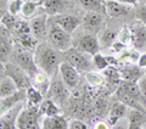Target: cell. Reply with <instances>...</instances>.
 I'll return each mask as SVG.
<instances>
[{
  "label": "cell",
  "instance_id": "1",
  "mask_svg": "<svg viewBox=\"0 0 146 129\" xmlns=\"http://www.w3.org/2000/svg\"><path fill=\"white\" fill-rule=\"evenodd\" d=\"M58 51L60 50L55 49L52 45L50 47L48 44H40L35 49V55H34L35 62L45 74L55 76L56 72L60 70L61 56Z\"/></svg>",
  "mask_w": 146,
  "mask_h": 129
},
{
  "label": "cell",
  "instance_id": "2",
  "mask_svg": "<svg viewBox=\"0 0 146 129\" xmlns=\"http://www.w3.org/2000/svg\"><path fill=\"white\" fill-rule=\"evenodd\" d=\"M48 38L50 41V45H52L55 49L60 50V51H66L72 45L71 33L66 32L61 26H58L54 21L49 25Z\"/></svg>",
  "mask_w": 146,
  "mask_h": 129
},
{
  "label": "cell",
  "instance_id": "3",
  "mask_svg": "<svg viewBox=\"0 0 146 129\" xmlns=\"http://www.w3.org/2000/svg\"><path fill=\"white\" fill-rule=\"evenodd\" d=\"M15 60L17 66L25 70L29 76L35 77V74L38 73V64L35 62V59H33V55L31 54V50L18 44L15 48Z\"/></svg>",
  "mask_w": 146,
  "mask_h": 129
},
{
  "label": "cell",
  "instance_id": "4",
  "mask_svg": "<svg viewBox=\"0 0 146 129\" xmlns=\"http://www.w3.org/2000/svg\"><path fill=\"white\" fill-rule=\"evenodd\" d=\"M36 105L28 106L23 108L16 121V128L18 129H36L42 128L39 126V112L35 108Z\"/></svg>",
  "mask_w": 146,
  "mask_h": 129
},
{
  "label": "cell",
  "instance_id": "5",
  "mask_svg": "<svg viewBox=\"0 0 146 129\" xmlns=\"http://www.w3.org/2000/svg\"><path fill=\"white\" fill-rule=\"evenodd\" d=\"M65 53V60L76 67L78 71H89L91 68V61L88 59V54L82 51L78 48H70Z\"/></svg>",
  "mask_w": 146,
  "mask_h": 129
},
{
  "label": "cell",
  "instance_id": "6",
  "mask_svg": "<svg viewBox=\"0 0 146 129\" xmlns=\"http://www.w3.org/2000/svg\"><path fill=\"white\" fill-rule=\"evenodd\" d=\"M67 88L68 86L65 84V82L62 79H54V82L50 84L48 90L49 99L52 100L58 106H63L66 104L68 96H70Z\"/></svg>",
  "mask_w": 146,
  "mask_h": 129
},
{
  "label": "cell",
  "instance_id": "7",
  "mask_svg": "<svg viewBox=\"0 0 146 129\" xmlns=\"http://www.w3.org/2000/svg\"><path fill=\"white\" fill-rule=\"evenodd\" d=\"M76 48H78L85 54L94 56V55H96L100 51V43L98 38L95 37V34L86 33L76 40Z\"/></svg>",
  "mask_w": 146,
  "mask_h": 129
},
{
  "label": "cell",
  "instance_id": "8",
  "mask_svg": "<svg viewBox=\"0 0 146 129\" xmlns=\"http://www.w3.org/2000/svg\"><path fill=\"white\" fill-rule=\"evenodd\" d=\"M60 76L61 79L65 82V84L68 86V89H74L79 83V71L76 67H73L71 63L66 62H61L60 64Z\"/></svg>",
  "mask_w": 146,
  "mask_h": 129
},
{
  "label": "cell",
  "instance_id": "9",
  "mask_svg": "<svg viewBox=\"0 0 146 129\" xmlns=\"http://www.w3.org/2000/svg\"><path fill=\"white\" fill-rule=\"evenodd\" d=\"M23 110V104L18 102L10 110H7L5 113H1V121H0V127L1 129H15L16 128V121L20 116L21 111Z\"/></svg>",
  "mask_w": 146,
  "mask_h": 129
},
{
  "label": "cell",
  "instance_id": "10",
  "mask_svg": "<svg viewBox=\"0 0 146 129\" xmlns=\"http://www.w3.org/2000/svg\"><path fill=\"white\" fill-rule=\"evenodd\" d=\"M102 23H104L102 13L96 11H88L83 18V26L85 31H88L89 33H93V34L99 33L100 29H101Z\"/></svg>",
  "mask_w": 146,
  "mask_h": 129
},
{
  "label": "cell",
  "instance_id": "11",
  "mask_svg": "<svg viewBox=\"0 0 146 129\" xmlns=\"http://www.w3.org/2000/svg\"><path fill=\"white\" fill-rule=\"evenodd\" d=\"M52 21L56 22L58 26H61L66 32H68V33H71V34L78 28V26L83 22V20H80L79 17L71 16V15H57L52 18Z\"/></svg>",
  "mask_w": 146,
  "mask_h": 129
},
{
  "label": "cell",
  "instance_id": "12",
  "mask_svg": "<svg viewBox=\"0 0 146 129\" xmlns=\"http://www.w3.org/2000/svg\"><path fill=\"white\" fill-rule=\"evenodd\" d=\"M27 91H25V89H20L17 90L16 93H13L5 98H1V102H0V112L5 113L7 110H10L11 107H13L15 105H17L18 102L23 101L26 99Z\"/></svg>",
  "mask_w": 146,
  "mask_h": 129
},
{
  "label": "cell",
  "instance_id": "13",
  "mask_svg": "<svg viewBox=\"0 0 146 129\" xmlns=\"http://www.w3.org/2000/svg\"><path fill=\"white\" fill-rule=\"evenodd\" d=\"M119 72H121L122 79L128 82H136V83L139 82V79L144 74L139 64L138 66H135V64H124L121 68Z\"/></svg>",
  "mask_w": 146,
  "mask_h": 129
},
{
  "label": "cell",
  "instance_id": "14",
  "mask_svg": "<svg viewBox=\"0 0 146 129\" xmlns=\"http://www.w3.org/2000/svg\"><path fill=\"white\" fill-rule=\"evenodd\" d=\"M31 31L35 38H42L46 33V26H48V16L46 15H40L38 17H34L29 22Z\"/></svg>",
  "mask_w": 146,
  "mask_h": 129
},
{
  "label": "cell",
  "instance_id": "15",
  "mask_svg": "<svg viewBox=\"0 0 146 129\" xmlns=\"http://www.w3.org/2000/svg\"><path fill=\"white\" fill-rule=\"evenodd\" d=\"M105 6H106V13L110 17H119L128 13V7L125 4H122L117 0H104Z\"/></svg>",
  "mask_w": 146,
  "mask_h": 129
},
{
  "label": "cell",
  "instance_id": "16",
  "mask_svg": "<svg viewBox=\"0 0 146 129\" xmlns=\"http://www.w3.org/2000/svg\"><path fill=\"white\" fill-rule=\"evenodd\" d=\"M42 128L44 129H67L68 121L62 116H46L42 121Z\"/></svg>",
  "mask_w": 146,
  "mask_h": 129
},
{
  "label": "cell",
  "instance_id": "17",
  "mask_svg": "<svg viewBox=\"0 0 146 129\" xmlns=\"http://www.w3.org/2000/svg\"><path fill=\"white\" fill-rule=\"evenodd\" d=\"M104 77H105V82L107 83V85L110 86L111 90H117V88L121 84V72H118L115 67L108 66L107 68L104 70Z\"/></svg>",
  "mask_w": 146,
  "mask_h": 129
},
{
  "label": "cell",
  "instance_id": "18",
  "mask_svg": "<svg viewBox=\"0 0 146 129\" xmlns=\"http://www.w3.org/2000/svg\"><path fill=\"white\" fill-rule=\"evenodd\" d=\"M17 90H18V85L11 76L6 74L5 77L1 78V83H0V96L1 98H5V96L16 93Z\"/></svg>",
  "mask_w": 146,
  "mask_h": 129
},
{
  "label": "cell",
  "instance_id": "19",
  "mask_svg": "<svg viewBox=\"0 0 146 129\" xmlns=\"http://www.w3.org/2000/svg\"><path fill=\"white\" fill-rule=\"evenodd\" d=\"M133 44L136 48H144L146 45V25H144L141 22L140 25H135V27L133 28Z\"/></svg>",
  "mask_w": 146,
  "mask_h": 129
},
{
  "label": "cell",
  "instance_id": "20",
  "mask_svg": "<svg viewBox=\"0 0 146 129\" xmlns=\"http://www.w3.org/2000/svg\"><path fill=\"white\" fill-rule=\"evenodd\" d=\"M125 110H127V105L123 104V102H117L112 106L111 111H110V117H108V121L111 126H115L117 124V122L124 116L125 113Z\"/></svg>",
  "mask_w": 146,
  "mask_h": 129
},
{
  "label": "cell",
  "instance_id": "21",
  "mask_svg": "<svg viewBox=\"0 0 146 129\" xmlns=\"http://www.w3.org/2000/svg\"><path fill=\"white\" fill-rule=\"evenodd\" d=\"M79 3L86 11L106 13V6H105L104 0H79Z\"/></svg>",
  "mask_w": 146,
  "mask_h": 129
},
{
  "label": "cell",
  "instance_id": "22",
  "mask_svg": "<svg viewBox=\"0 0 146 129\" xmlns=\"http://www.w3.org/2000/svg\"><path fill=\"white\" fill-rule=\"evenodd\" d=\"M144 122H145V117H144L143 111L135 110V108L131 110V112L129 114V126H128V128L139 129L143 127Z\"/></svg>",
  "mask_w": 146,
  "mask_h": 129
},
{
  "label": "cell",
  "instance_id": "23",
  "mask_svg": "<svg viewBox=\"0 0 146 129\" xmlns=\"http://www.w3.org/2000/svg\"><path fill=\"white\" fill-rule=\"evenodd\" d=\"M42 3L43 1H25L23 6H22V11H21L23 17H26V18L32 17L36 10V6Z\"/></svg>",
  "mask_w": 146,
  "mask_h": 129
},
{
  "label": "cell",
  "instance_id": "24",
  "mask_svg": "<svg viewBox=\"0 0 146 129\" xmlns=\"http://www.w3.org/2000/svg\"><path fill=\"white\" fill-rule=\"evenodd\" d=\"M43 112L45 113V116H56L60 112L58 105L55 104L52 100H48L43 104Z\"/></svg>",
  "mask_w": 146,
  "mask_h": 129
},
{
  "label": "cell",
  "instance_id": "25",
  "mask_svg": "<svg viewBox=\"0 0 146 129\" xmlns=\"http://www.w3.org/2000/svg\"><path fill=\"white\" fill-rule=\"evenodd\" d=\"M63 3H65V0H44L43 1L45 10L51 13H55L60 10L63 5Z\"/></svg>",
  "mask_w": 146,
  "mask_h": 129
},
{
  "label": "cell",
  "instance_id": "26",
  "mask_svg": "<svg viewBox=\"0 0 146 129\" xmlns=\"http://www.w3.org/2000/svg\"><path fill=\"white\" fill-rule=\"evenodd\" d=\"M85 78L89 84L94 86H100L105 83V77H102L101 74H99L96 72H88L85 74Z\"/></svg>",
  "mask_w": 146,
  "mask_h": 129
},
{
  "label": "cell",
  "instance_id": "27",
  "mask_svg": "<svg viewBox=\"0 0 146 129\" xmlns=\"http://www.w3.org/2000/svg\"><path fill=\"white\" fill-rule=\"evenodd\" d=\"M27 98H28V101L32 105H39L43 101L42 94L36 89L32 88V86H29V88L27 89Z\"/></svg>",
  "mask_w": 146,
  "mask_h": 129
},
{
  "label": "cell",
  "instance_id": "28",
  "mask_svg": "<svg viewBox=\"0 0 146 129\" xmlns=\"http://www.w3.org/2000/svg\"><path fill=\"white\" fill-rule=\"evenodd\" d=\"M18 41H20V45H22L23 48L28 49V50H33V49H36V41L33 37H31L29 34H25V35H20L18 38Z\"/></svg>",
  "mask_w": 146,
  "mask_h": 129
},
{
  "label": "cell",
  "instance_id": "29",
  "mask_svg": "<svg viewBox=\"0 0 146 129\" xmlns=\"http://www.w3.org/2000/svg\"><path fill=\"white\" fill-rule=\"evenodd\" d=\"M10 43L7 40V34L4 35V33H1V47H0V57H1V62H4L9 54H10Z\"/></svg>",
  "mask_w": 146,
  "mask_h": 129
},
{
  "label": "cell",
  "instance_id": "30",
  "mask_svg": "<svg viewBox=\"0 0 146 129\" xmlns=\"http://www.w3.org/2000/svg\"><path fill=\"white\" fill-rule=\"evenodd\" d=\"M93 63L96 66V68H99V70H102V71L105 70V68H107L110 66L108 59L102 56V55H100L99 53L93 56Z\"/></svg>",
  "mask_w": 146,
  "mask_h": 129
},
{
  "label": "cell",
  "instance_id": "31",
  "mask_svg": "<svg viewBox=\"0 0 146 129\" xmlns=\"http://www.w3.org/2000/svg\"><path fill=\"white\" fill-rule=\"evenodd\" d=\"M23 4H25L23 0H10V1H9V5H7V10L10 13L16 16L18 12L22 11Z\"/></svg>",
  "mask_w": 146,
  "mask_h": 129
},
{
  "label": "cell",
  "instance_id": "32",
  "mask_svg": "<svg viewBox=\"0 0 146 129\" xmlns=\"http://www.w3.org/2000/svg\"><path fill=\"white\" fill-rule=\"evenodd\" d=\"M1 26H4L5 28H12L16 26V20L15 15H12L10 12H5L1 16Z\"/></svg>",
  "mask_w": 146,
  "mask_h": 129
},
{
  "label": "cell",
  "instance_id": "33",
  "mask_svg": "<svg viewBox=\"0 0 146 129\" xmlns=\"http://www.w3.org/2000/svg\"><path fill=\"white\" fill-rule=\"evenodd\" d=\"M116 39V33L113 31H110L106 29L102 32V35H101V43L105 45H111L113 44V41Z\"/></svg>",
  "mask_w": 146,
  "mask_h": 129
},
{
  "label": "cell",
  "instance_id": "34",
  "mask_svg": "<svg viewBox=\"0 0 146 129\" xmlns=\"http://www.w3.org/2000/svg\"><path fill=\"white\" fill-rule=\"evenodd\" d=\"M15 31L18 35H25V34L32 33L31 26H29V23H27V22H18L15 26Z\"/></svg>",
  "mask_w": 146,
  "mask_h": 129
},
{
  "label": "cell",
  "instance_id": "35",
  "mask_svg": "<svg viewBox=\"0 0 146 129\" xmlns=\"http://www.w3.org/2000/svg\"><path fill=\"white\" fill-rule=\"evenodd\" d=\"M68 128L70 129H86L88 128V126L82 121V119H72V121L68 122Z\"/></svg>",
  "mask_w": 146,
  "mask_h": 129
},
{
  "label": "cell",
  "instance_id": "36",
  "mask_svg": "<svg viewBox=\"0 0 146 129\" xmlns=\"http://www.w3.org/2000/svg\"><path fill=\"white\" fill-rule=\"evenodd\" d=\"M138 84H139V88H140V91H141V94H143V96L146 99V77H141L139 82H138Z\"/></svg>",
  "mask_w": 146,
  "mask_h": 129
},
{
  "label": "cell",
  "instance_id": "37",
  "mask_svg": "<svg viewBox=\"0 0 146 129\" xmlns=\"http://www.w3.org/2000/svg\"><path fill=\"white\" fill-rule=\"evenodd\" d=\"M138 17H139V20L143 22L144 25H146V6H143L141 9H139Z\"/></svg>",
  "mask_w": 146,
  "mask_h": 129
},
{
  "label": "cell",
  "instance_id": "38",
  "mask_svg": "<svg viewBox=\"0 0 146 129\" xmlns=\"http://www.w3.org/2000/svg\"><path fill=\"white\" fill-rule=\"evenodd\" d=\"M138 64L141 68H146V53L145 54H141L139 59H138Z\"/></svg>",
  "mask_w": 146,
  "mask_h": 129
},
{
  "label": "cell",
  "instance_id": "39",
  "mask_svg": "<svg viewBox=\"0 0 146 129\" xmlns=\"http://www.w3.org/2000/svg\"><path fill=\"white\" fill-rule=\"evenodd\" d=\"M122 4H125V5H136L139 3V0H117Z\"/></svg>",
  "mask_w": 146,
  "mask_h": 129
},
{
  "label": "cell",
  "instance_id": "40",
  "mask_svg": "<svg viewBox=\"0 0 146 129\" xmlns=\"http://www.w3.org/2000/svg\"><path fill=\"white\" fill-rule=\"evenodd\" d=\"M95 128H96V129H101V128L106 129V128H108V126H106V124H105V122H99V124H96V126H95Z\"/></svg>",
  "mask_w": 146,
  "mask_h": 129
},
{
  "label": "cell",
  "instance_id": "41",
  "mask_svg": "<svg viewBox=\"0 0 146 129\" xmlns=\"http://www.w3.org/2000/svg\"><path fill=\"white\" fill-rule=\"evenodd\" d=\"M23 1H40V0H23Z\"/></svg>",
  "mask_w": 146,
  "mask_h": 129
},
{
  "label": "cell",
  "instance_id": "42",
  "mask_svg": "<svg viewBox=\"0 0 146 129\" xmlns=\"http://www.w3.org/2000/svg\"><path fill=\"white\" fill-rule=\"evenodd\" d=\"M143 1H145V3H146V0H143Z\"/></svg>",
  "mask_w": 146,
  "mask_h": 129
},
{
  "label": "cell",
  "instance_id": "43",
  "mask_svg": "<svg viewBox=\"0 0 146 129\" xmlns=\"http://www.w3.org/2000/svg\"><path fill=\"white\" fill-rule=\"evenodd\" d=\"M40 1H44V0H40Z\"/></svg>",
  "mask_w": 146,
  "mask_h": 129
}]
</instances>
